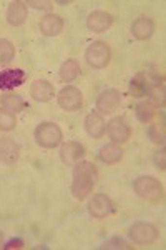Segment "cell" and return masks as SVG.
Masks as SVG:
<instances>
[{
	"label": "cell",
	"instance_id": "cell-22",
	"mask_svg": "<svg viewBox=\"0 0 166 250\" xmlns=\"http://www.w3.org/2000/svg\"><path fill=\"white\" fill-rule=\"evenodd\" d=\"M123 159V150L116 144H108L100 148V160L105 164H118Z\"/></svg>",
	"mask_w": 166,
	"mask_h": 250
},
{
	"label": "cell",
	"instance_id": "cell-6",
	"mask_svg": "<svg viewBox=\"0 0 166 250\" xmlns=\"http://www.w3.org/2000/svg\"><path fill=\"white\" fill-rule=\"evenodd\" d=\"M158 235H160L158 229L153 224H148V222H136L129 227V237L138 245L153 244V242H156Z\"/></svg>",
	"mask_w": 166,
	"mask_h": 250
},
{
	"label": "cell",
	"instance_id": "cell-28",
	"mask_svg": "<svg viewBox=\"0 0 166 250\" xmlns=\"http://www.w3.org/2000/svg\"><path fill=\"white\" fill-rule=\"evenodd\" d=\"M148 135L151 137V140L158 145H165V132L158 130V127H149L148 128Z\"/></svg>",
	"mask_w": 166,
	"mask_h": 250
},
{
	"label": "cell",
	"instance_id": "cell-18",
	"mask_svg": "<svg viewBox=\"0 0 166 250\" xmlns=\"http://www.w3.org/2000/svg\"><path fill=\"white\" fill-rule=\"evenodd\" d=\"M153 32H155V22L145 15H141L131 23V35L136 40H147L151 37Z\"/></svg>",
	"mask_w": 166,
	"mask_h": 250
},
{
	"label": "cell",
	"instance_id": "cell-21",
	"mask_svg": "<svg viewBox=\"0 0 166 250\" xmlns=\"http://www.w3.org/2000/svg\"><path fill=\"white\" fill-rule=\"evenodd\" d=\"M80 72H82L80 63L76 62L75 59H68V60H65V62L62 63V67H60V70H58V75H60V79H62L63 82L70 83V82H74L76 77H78Z\"/></svg>",
	"mask_w": 166,
	"mask_h": 250
},
{
	"label": "cell",
	"instance_id": "cell-7",
	"mask_svg": "<svg viewBox=\"0 0 166 250\" xmlns=\"http://www.w3.org/2000/svg\"><path fill=\"white\" fill-rule=\"evenodd\" d=\"M58 105L67 112H76L80 110L83 105V94L80 92V88L74 85H67L58 92Z\"/></svg>",
	"mask_w": 166,
	"mask_h": 250
},
{
	"label": "cell",
	"instance_id": "cell-13",
	"mask_svg": "<svg viewBox=\"0 0 166 250\" xmlns=\"http://www.w3.org/2000/svg\"><path fill=\"white\" fill-rule=\"evenodd\" d=\"M85 155V147L80 142H67L60 148V159L65 165H75L76 162L83 159Z\"/></svg>",
	"mask_w": 166,
	"mask_h": 250
},
{
	"label": "cell",
	"instance_id": "cell-29",
	"mask_svg": "<svg viewBox=\"0 0 166 250\" xmlns=\"http://www.w3.org/2000/svg\"><path fill=\"white\" fill-rule=\"evenodd\" d=\"M27 5L34 7V9L37 10H50L52 9V2H48V0H42V2H37V0H28L25 2Z\"/></svg>",
	"mask_w": 166,
	"mask_h": 250
},
{
	"label": "cell",
	"instance_id": "cell-11",
	"mask_svg": "<svg viewBox=\"0 0 166 250\" xmlns=\"http://www.w3.org/2000/svg\"><path fill=\"white\" fill-rule=\"evenodd\" d=\"M113 23V17L111 14L103 10H95L88 15L87 19V29L95 32V34H102V32H107L111 27Z\"/></svg>",
	"mask_w": 166,
	"mask_h": 250
},
{
	"label": "cell",
	"instance_id": "cell-8",
	"mask_svg": "<svg viewBox=\"0 0 166 250\" xmlns=\"http://www.w3.org/2000/svg\"><path fill=\"white\" fill-rule=\"evenodd\" d=\"M121 105V95L115 88H107L96 99V110L102 115H111Z\"/></svg>",
	"mask_w": 166,
	"mask_h": 250
},
{
	"label": "cell",
	"instance_id": "cell-12",
	"mask_svg": "<svg viewBox=\"0 0 166 250\" xmlns=\"http://www.w3.org/2000/svg\"><path fill=\"white\" fill-rule=\"evenodd\" d=\"M40 32H42L45 37H56L63 32L65 22L60 15L56 14H47L43 19H40Z\"/></svg>",
	"mask_w": 166,
	"mask_h": 250
},
{
	"label": "cell",
	"instance_id": "cell-31",
	"mask_svg": "<svg viewBox=\"0 0 166 250\" xmlns=\"http://www.w3.org/2000/svg\"><path fill=\"white\" fill-rule=\"evenodd\" d=\"M156 162H158V167H161V170H165V150L156 154Z\"/></svg>",
	"mask_w": 166,
	"mask_h": 250
},
{
	"label": "cell",
	"instance_id": "cell-2",
	"mask_svg": "<svg viewBox=\"0 0 166 250\" xmlns=\"http://www.w3.org/2000/svg\"><path fill=\"white\" fill-rule=\"evenodd\" d=\"M133 190L136 192V195L141 197L143 200H148V202H160L165 197L163 185L158 182L155 177L149 175L138 177L133 182Z\"/></svg>",
	"mask_w": 166,
	"mask_h": 250
},
{
	"label": "cell",
	"instance_id": "cell-5",
	"mask_svg": "<svg viewBox=\"0 0 166 250\" xmlns=\"http://www.w3.org/2000/svg\"><path fill=\"white\" fill-rule=\"evenodd\" d=\"M87 208L93 219H107V217H110L111 213H115L116 210L113 200L110 197L105 195V193H96V195H93L87 205Z\"/></svg>",
	"mask_w": 166,
	"mask_h": 250
},
{
	"label": "cell",
	"instance_id": "cell-26",
	"mask_svg": "<svg viewBox=\"0 0 166 250\" xmlns=\"http://www.w3.org/2000/svg\"><path fill=\"white\" fill-rule=\"evenodd\" d=\"M136 119L140 120L141 124H148V122H151V119H153V108L147 102H140L138 105H136Z\"/></svg>",
	"mask_w": 166,
	"mask_h": 250
},
{
	"label": "cell",
	"instance_id": "cell-20",
	"mask_svg": "<svg viewBox=\"0 0 166 250\" xmlns=\"http://www.w3.org/2000/svg\"><path fill=\"white\" fill-rule=\"evenodd\" d=\"M0 105H2L3 110L10 112V114H18L27 107V104L22 99V95L14 94V92H5V94L0 95Z\"/></svg>",
	"mask_w": 166,
	"mask_h": 250
},
{
	"label": "cell",
	"instance_id": "cell-16",
	"mask_svg": "<svg viewBox=\"0 0 166 250\" xmlns=\"http://www.w3.org/2000/svg\"><path fill=\"white\" fill-rule=\"evenodd\" d=\"M85 130L92 139H102L107 130V124H105L102 114L98 112H90L85 119Z\"/></svg>",
	"mask_w": 166,
	"mask_h": 250
},
{
	"label": "cell",
	"instance_id": "cell-30",
	"mask_svg": "<svg viewBox=\"0 0 166 250\" xmlns=\"http://www.w3.org/2000/svg\"><path fill=\"white\" fill-rule=\"evenodd\" d=\"M23 247V240L22 239H12L9 244L3 245V249L5 250H10V249H22Z\"/></svg>",
	"mask_w": 166,
	"mask_h": 250
},
{
	"label": "cell",
	"instance_id": "cell-24",
	"mask_svg": "<svg viewBox=\"0 0 166 250\" xmlns=\"http://www.w3.org/2000/svg\"><path fill=\"white\" fill-rule=\"evenodd\" d=\"M15 127H17V117H15V114H10V112L0 108V130L10 132Z\"/></svg>",
	"mask_w": 166,
	"mask_h": 250
},
{
	"label": "cell",
	"instance_id": "cell-32",
	"mask_svg": "<svg viewBox=\"0 0 166 250\" xmlns=\"http://www.w3.org/2000/svg\"><path fill=\"white\" fill-rule=\"evenodd\" d=\"M2 247H3V233L0 232V249H2Z\"/></svg>",
	"mask_w": 166,
	"mask_h": 250
},
{
	"label": "cell",
	"instance_id": "cell-1",
	"mask_svg": "<svg viewBox=\"0 0 166 250\" xmlns=\"http://www.w3.org/2000/svg\"><path fill=\"white\" fill-rule=\"evenodd\" d=\"M96 180H98V170H96L95 164L88 162V160L76 162L74 177H72V195L82 202L95 188Z\"/></svg>",
	"mask_w": 166,
	"mask_h": 250
},
{
	"label": "cell",
	"instance_id": "cell-4",
	"mask_svg": "<svg viewBox=\"0 0 166 250\" xmlns=\"http://www.w3.org/2000/svg\"><path fill=\"white\" fill-rule=\"evenodd\" d=\"M85 59L92 68H105L111 60V48L108 47L107 42L96 40L88 45L87 52H85Z\"/></svg>",
	"mask_w": 166,
	"mask_h": 250
},
{
	"label": "cell",
	"instance_id": "cell-19",
	"mask_svg": "<svg viewBox=\"0 0 166 250\" xmlns=\"http://www.w3.org/2000/svg\"><path fill=\"white\" fill-rule=\"evenodd\" d=\"M151 87H153V82H149L147 72H140V74H136L135 77H133L131 83H129V92L133 94V97L141 99V97H148Z\"/></svg>",
	"mask_w": 166,
	"mask_h": 250
},
{
	"label": "cell",
	"instance_id": "cell-14",
	"mask_svg": "<svg viewBox=\"0 0 166 250\" xmlns=\"http://www.w3.org/2000/svg\"><path fill=\"white\" fill-rule=\"evenodd\" d=\"M30 95H32V99L37 100V102L47 104V102H50V100L54 99L55 88H54V85H52L50 82H47V80L37 79L30 85Z\"/></svg>",
	"mask_w": 166,
	"mask_h": 250
},
{
	"label": "cell",
	"instance_id": "cell-3",
	"mask_svg": "<svg viewBox=\"0 0 166 250\" xmlns=\"http://www.w3.org/2000/svg\"><path fill=\"white\" fill-rule=\"evenodd\" d=\"M62 128L55 122H42L35 128V142L43 148H55L62 144Z\"/></svg>",
	"mask_w": 166,
	"mask_h": 250
},
{
	"label": "cell",
	"instance_id": "cell-10",
	"mask_svg": "<svg viewBox=\"0 0 166 250\" xmlns=\"http://www.w3.org/2000/svg\"><path fill=\"white\" fill-rule=\"evenodd\" d=\"M20 157V147L15 140L9 139H0V164L7 165V167H12L18 162Z\"/></svg>",
	"mask_w": 166,
	"mask_h": 250
},
{
	"label": "cell",
	"instance_id": "cell-25",
	"mask_svg": "<svg viewBox=\"0 0 166 250\" xmlns=\"http://www.w3.org/2000/svg\"><path fill=\"white\" fill-rule=\"evenodd\" d=\"M148 97L151 99V102L155 104L158 107H163L165 105V85L163 82H155L151 87V90H149Z\"/></svg>",
	"mask_w": 166,
	"mask_h": 250
},
{
	"label": "cell",
	"instance_id": "cell-15",
	"mask_svg": "<svg viewBox=\"0 0 166 250\" xmlns=\"http://www.w3.org/2000/svg\"><path fill=\"white\" fill-rule=\"evenodd\" d=\"M27 75L20 68H9V70L0 72V88L2 90H14L25 82Z\"/></svg>",
	"mask_w": 166,
	"mask_h": 250
},
{
	"label": "cell",
	"instance_id": "cell-23",
	"mask_svg": "<svg viewBox=\"0 0 166 250\" xmlns=\"http://www.w3.org/2000/svg\"><path fill=\"white\" fill-rule=\"evenodd\" d=\"M15 57V47L10 40L0 39V65H7Z\"/></svg>",
	"mask_w": 166,
	"mask_h": 250
},
{
	"label": "cell",
	"instance_id": "cell-27",
	"mask_svg": "<svg viewBox=\"0 0 166 250\" xmlns=\"http://www.w3.org/2000/svg\"><path fill=\"white\" fill-rule=\"evenodd\" d=\"M102 249L107 250H131V245H128V242H125L123 239H118V237H113V239L107 240L102 245Z\"/></svg>",
	"mask_w": 166,
	"mask_h": 250
},
{
	"label": "cell",
	"instance_id": "cell-9",
	"mask_svg": "<svg viewBox=\"0 0 166 250\" xmlns=\"http://www.w3.org/2000/svg\"><path fill=\"white\" fill-rule=\"evenodd\" d=\"M108 137L111 139L113 144H125L128 142L129 135H131V128L128 127V124L125 122L120 117H115L110 122L107 124V130Z\"/></svg>",
	"mask_w": 166,
	"mask_h": 250
},
{
	"label": "cell",
	"instance_id": "cell-17",
	"mask_svg": "<svg viewBox=\"0 0 166 250\" xmlns=\"http://www.w3.org/2000/svg\"><path fill=\"white\" fill-rule=\"evenodd\" d=\"M27 15H28L27 3L22 2V0H15V2H12L9 5V9H7V22L12 27H20L25 23Z\"/></svg>",
	"mask_w": 166,
	"mask_h": 250
}]
</instances>
